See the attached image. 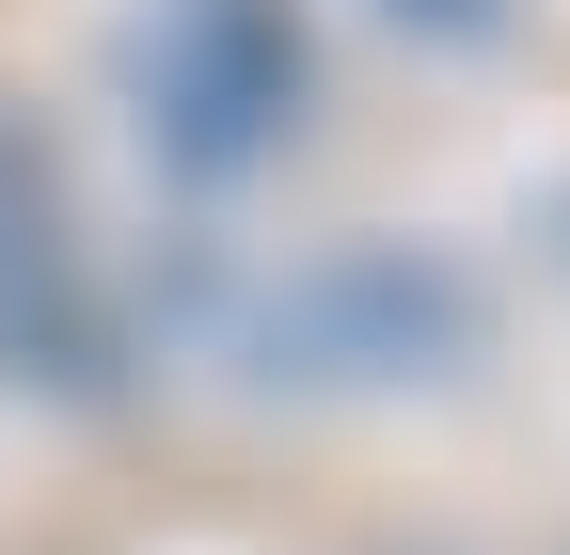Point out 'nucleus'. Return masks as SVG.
<instances>
[{
  "mask_svg": "<svg viewBox=\"0 0 570 555\" xmlns=\"http://www.w3.org/2000/svg\"><path fill=\"white\" fill-rule=\"evenodd\" d=\"M302 333V381H412V350H460L475 333V302H460V270L444 254H412V238H365V254H333L302 302L269 318V350Z\"/></svg>",
  "mask_w": 570,
  "mask_h": 555,
  "instance_id": "nucleus-1",
  "label": "nucleus"
},
{
  "mask_svg": "<svg viewBox=\"0 0 570 555\" xmlns=\"http://www.w3.org/2000/svg\"><path fill=\"white\" fill-rule=\"evenodd\" d=\"M412 32H444V48H475V32H508V0H396Z\"/></svg>",
  "mask_w": 570,
  "mask_h": 555,
  "instance_id": "nucleus-2",
  "label": "nucleus"
}]
</instances>
